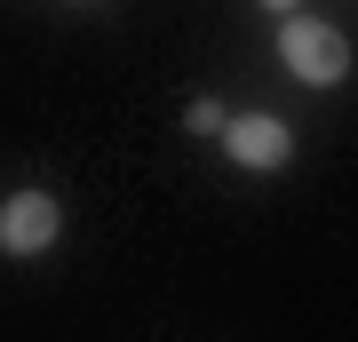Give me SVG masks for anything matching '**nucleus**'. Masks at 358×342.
<instances>
[{
    "mask_svg": "<svg viewBox=\"0 0 358 342\" xmlns=\"http://www.w3.org/2000/svg\"><path fill=\"white\" fill-rule=\"evenodd\" d=\"M279 56H287V72L303 80V88H343L350 80V40L334 24H319V16H287Z\"/></svg>",
    "mask_w": 358,
    "mask_h": 342,
    "instance_id": "nucleus-1",
    "label": "nucleus"
},
{
    "mask_svg": "<svg viewBox=\"0 0 358 342\" xmlns=\"http://www.w3.org/2000/svg\"><path fill=\"white\" fill-rule=\"evenodd\" d=\"M56 231H64V207H56V191H8V199H0V255L32 263V255H48V247H56Z\"/></svg>",
    "mask_w": 358,
    "mask_h": 342,
    "instance_id": "nucleus-2",
    "label": "nucleus"
},
{
    "mask_svg": "<svg viewBox=\"0 0 358 342\" xmlns=\"http://www.w3.org/2000/svg\"><path fill=\"white\" fill-rule=\"evenodd\" d=\"M223 152L263 176V167H287L294 159V127L271 120V112H239V120H223Z\"/></svg>",
    "mask_w": 358,
    "mask_h": 342,
    "instance_id": "nucleus-3",
    "label": "nucleus"
},
{
    "mask_svg": "<svg viewBox=\"0 0 358 342\" xmlns=\"http://www.w3.org/2000/svg\"><path fill=\"white\" fill-rule=\"evenodd\" d=\"M223 120H231V112H223L215 96H192V112H183V127H192V136H223Z\"/></svg>",
    "mask_w": 358,
    "mask_h": 342,
    "instance_id": "nucleus-4",
    "label": "nucleus"
},
{
    "mask_svg": "<svg viewBox=\"0 0 358 342\" xmlns=\"http://www.w3.org/2000/svg\"><path fill=\"white\" fill-rule=\"evenodd\" d=\"M255 8H294V0H255Z\"/></svg>",
    "mask_w": 358,
    "mask_h": 342,
    "instance_id": "nucleus-5",
    "label": "nucleus"
}]
</instances>
